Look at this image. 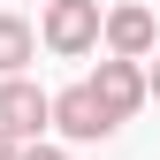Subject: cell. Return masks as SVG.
<instances>
[{"label":"cell","mask_w":160,"mask_h":160,"mask_svg":"<svg viewBox=\"0 0 160 160\" xmlns=\"http://www.w3.org/2000/svg\"><path fill=\"white\" fill-rule=\"evenodd\" d=\"M46 130H61L69 145H99V137H114V122H107V107L92 99V84L53 92V122H46Z\"/></svg>","instance_id":"obj_5"},{"label":"cell","mask_w":160,"mask_h":160,"mask_svg":"<svg viewBox=\"0 0 160 160\" xmlns=\"http://www.w3.org/2000/svg\"><path fill=\"white\" fill-rule=\"evenodd\" d=\"M84 84H92V99H99V107H107V122H114V130H122L130 114L145 107V61H114V53H107V61H99Z\"/></svg>","instance_id":"obj_3"},{"label":"cell","mask_w":160,"mask_h":160,"mask_svg":"<svg viewBox=\"0 0 160 160\" xmlns=\"http://www.w3.org/2000/svg\"><path fill=\"white\" fill-rule=\"evenodd\" d=\"M145 99H160V61H152V69H145Z\"/></svg>","instance_id":"obj_8"},{"label":"cell","mask_w":160,"mask_h":160,"mask_svg":"<svg viewBox=\"0 0 160 160\" xmlns=\"http://www.w3.org/2000/svg\"><path fill=\"white\" fill-rule=\"evenodd\" d=\"M15 152H23V145H15V137H8V130H0V160H15Z\"/></svg>","instance_id":"obj_9"},{"label":"cell","mask_w":160,"mask_h":160,"mask_svg":"<svg viewBox=\"0 0 160 160\" xmlns=\"http://www.w3.org/2000/svg\"><path fill=\"white\" fill-rule=\"evenodd\" d=\"M99 0H46L38 8V46L53 53V61H84V53L99 46Z\"/></svg>","instance_id":"obj_1"},{"label":"cell","mask_w":160,"mask_h":160,"mask_svg":"<svg viewBox=\"0 0 160 160\" xmlns=\"http://www.w3.org/2000/svg\"><path fill=\"white\" fill-rule=\"evenodd\" d=\"M46 122H53V92H38L31 76H0V130L15 145H31Z\"/></svg>","instance_id":"obj_4"},{"label":"cell","mask_w":160,"mask_h":160,"mask_svg":"<svg viewBox=\"0 0 160 160\" xmlns=\"http://www.w3.org/2000/svg\"><path fill=\"white\" fill-rule=\"evenodd\" d=\"M31 61H38V31L15 8H0V76H23Z\"/></svg>","instance_id":"obj_6"},{"label":"cell","mask_w":160,"mask_h":160,"mask_svg":"<svg viewBox=\"0 0 160 160\" xmlns=\"http://www.w3.org/2000/svg\"><path fill=\"white\" fill-rule=\"evenodd\" d=\"M38 8H46V0H38Z\"/></svg>","instance_id":"obj_10"},{"label":"cell","mask_w":160,"mask_h":160,"mask_svg":"<svg viewBox=\"0 0 160 160\" xmlns=\"http://www.w3.org/2000/svg\"><path fill=\"white\" fill-rule=\"evenodd\" d=\"M15 160H69V152H61V145H46V137H31V145L15 152Z\"/></svg>","instance_id":"obj_7"},{"label":"cell","mask_w":160,"mask_h":160,"mask_svg":"<svg viewBox=\"0 0 160 160\" xmlns=\"http://www.w3.org/2000/svg\"><path fill=\"white\" fill-rule=\"evenodd\" d=\"M99 46H107L114 61H152L160 53V15L145 0H114V8L99 15Z\"/></svg>","instance_id":"obj_2"}]
</instances>
